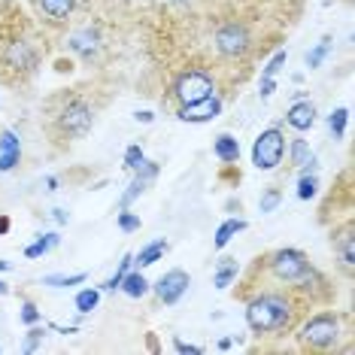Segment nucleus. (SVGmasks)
<instances>
[{
	"instance_id": "423d86ee",
	"label": "nucleus",
	"mask_w": 355,
	"mask_h": 355,
	"mask_svg": "<svg viewBox=\"0 0 355 355\" xmlns=\"http://www.w3.org/2000/svg\"><path fill=\"white\" fill-rule=\"evenodd\" d=\"M292 352L301 355H352L355 352V313L316 306L304 316L292 334Z\"/></svg>"
},
{
	"instance_id": "4c0bfd02",
	"label": "nucleus",
	"mask_w": 355,
	"mask_h": 355,
	"mask_svg": "<svg viewBox=\"0 0 355 355\" xmlns=\"http://www.w3.org/2000/svg\"><path fill=\"white\" fill-rule=\"evenodd\" d=\"M225 209H228L231 216H240V213H243V200H240V198H228V204H225Z\"/></svg>"
},
{
	"instance_id": "9b49d317",
	"label": "nucleus",
	"mask_w": 355,
	"mask_h": 355,
	"mask_svg": "<svg viewBox=\"0 0 355 355\" xmlns=\"http://www.w3.org/2000/svg\"><path fill=\"white\" fill-rule=\"evenodd\" d=\"M189 286H191V277H189V270H182V268H173V270H167V273H161V277L152 282V288L149 292H155L158 297V304H164V306H173V304H180L185 292H189Z\"/></svg>"
},
{
	"instance_id": "2eb2a0df",
	"label": "nucleus",
	"mask_w": 355,
	"mask_h": 355,
	"mask_svg": "<svg viewBox=\"0 0 355 355\" xmlns=\"http://www.w3.org/2000/svg\"><path fill=\"white\" fill-rule=\"evenodd\" d=\"M225 103H228V101L219 98V94H213V98H207V101H200V103H191V107L180 110L173 119H180V122H189V125H204V122H213V119L222 116Z\"/></svg>"
},
{
	"instance_id": "c9c22d12",
	"label": "nucleus",
	"mask_w": 355,
	"mask_h": 355,
	"mask_svg": "<svg viewBox=\"0 0 355 355\" xmlns=\"http://www.w3.org/2000/svg\"><path fill=\"white\" fill-rule=\"evenodd\" d=\"M273 92H277V76H270V79H258V94H261V101H268Z\"/></svg>"
},
{
	"instance_id": "f03ea898",
	"label": "nucleus",
	"mask_w": 355,
	"mask_h": 355,
	"mask_svg": "<svg viewBox=\"0 0 355 355\" xmlns=\"http://www.w3.org/2000/svg\"><path fill=\"white\" fill-rule=\"evenodd\" d=\"M119 94L116 73H88L61 88H52L40 101V128L52 155H67L98 128L101 116Z\"/></svg>"
},
{
	"instance_id": "37998d69",
	"label": "nucleus",
	"mask_w": 355,
	"mask_h": 355,
	"mask_svg": "<svg viewBox=\"0 0 355 355\" xmlns=\"http://www.w3.org/2000/svg\"><path fill=\"white\" fill-rule=\"evenodd\" d=\"M46 185H49V191H58V176H46Z\"/></svg>"
},
{
	"instance_id": "e433bc0d",
	"label": "nucleus",
	"mask_w": 355,
	"mask_h": 355,
	"mask_svg": "<svg viewBox=\"0 0 355 355\" xmlns=\"http://www.w3.org/2000/svg\"><path fill=\"white\" fill-rule=\"evenodd\" d=\"M173 349L182 352V355H204V349L200 346H191V343H182L180 337H173Z\"/></svg>"
},
{
	"instance_id": "aec40b11",
	"label": "nucleus",
	"mask_w": 355,
	"mask_h": 355,
	"mask_svg": "<svg viewBox=\"0 0 355 355\" xmlns=\"http://www.w3.org/2000/svg\"><path fill=\"white\" fill-rule=\"evenodd\" d=\"M213 155L219 158V164H237L240 161V140L228 131H222L213 140Z\"/></svg>"
},
{
	"instance_id": "de8ad7c7",
	"label": "nucleus",
	"mask_w": 355,
	"mask_h": 355,
	"mask_svg": "<svg viewBox=\"0 0 355 355\" xmlns=\"http://www.w3.org/2000/svg\"><path fill=\"white\" fill-rule=\"evenodd\" d=\"M3 6H6V0H0V15H3Z\"/></svg>"
},
{
	"instance_id": "58836bf2",
	"label": "nucleus",
	"mask_w": 355,
	"mask_h": 355,
	"mask_svg": "<svg viewBox=\"0 0 355 355\" xmlns=\"http://www.w3.org/2000/svg\"><path fill=\"white\" fill-rule=\"evenodd\" d=\"M137 122H143V125H152V122H155V112H152V110H143V112H137Z\"/></svg>"
},
{
	"instance_id": "c85d7f7f",
	"label": "nucleus",
	"mask_w": 355,
	"mask_h": 355,
	"mask_svg": "<svg viewBox=\"0 0 355 355\" xmlns=\"http://www.w3.org/2000/svg\"><path fill=\"white\" fill-rule=\"evenodd\" d=\"M328 55H331V34L322 37L319 43H316V49L306 52V58H304V61H306V67H310V70H316V67H322V61H325Z\"/></svg>"
},
{
	"instance_id": "20e7f679",
	"label": "nucleus",
	"mask_w": 355,
	"mask_h": 355,
	"mask_svg": "<svg viewBox=\"0 0 355 355\" xmlns=\"http://www.w3.org/2000/svg\"><path fill=\"white\" fill-rule=\"evenodd\" d=\"M134 21L137 15L125 21L110 19L98 10H88L83 19L73 21L55 40V52L67 55L76 64V70L85 67L88 73H116L128 46L134 43Z\"/></svg>"
},
{
	"instance_id": "ddd939ff",
	"label": "nucleus",
	"mask_w": 355,
	"mask_h": 355,
	"mask_svg": "<svg viewBox=\"0 0 355 355\" xmlns=\"http://www.w3.org/2000/svg\"><path fill=\"white\" fill-rule=\"evenodd\" d=\"M316 119H319L316 103L310 98H304V94H297V98L286 107V112H282V128L292 134H306L316 128Z\"/></svg>"
},
{
	"instance_id": "2f4dec72",
	"label": "nucleus",
	"mask_w": 355,
	"mask_h": 355,
	"mask_svg": "<svg viewBox=\"0 0 355 355\" xmlns=\"http://www.w3.org/2000/svg\"><path fill=\"white\" fill-rule=\"evenodd\" d=\"M116 225H119V231H122V234H134V231L143 228L140 216L131 213V207H128V209H116Z\"/></svg>"
},
{
	"instance_id": "7c9ffc66",
	"label": "nucleus",
	"mask_w": 355,
	"mask_h": 355,
	"mask_svg": "<svg viewBox=\"0 0 355 355\" xmlns=\"http://www.w3.org/2000/svg\"><path fill=\"white\" fill-rule=\"evenodd\" d=\"M131 268H134V255H131V252H125V255H122V264H119V270L112 273V277L103 282L101 288H103V292H119V282L125 279V273L131 270Z\"/></svg>"
},
{
	"instance_id": "9d476101",
	"label": "nucleus",
	"mask_w": 355,
	"mask_h": 355,
	"mask_svg": "<svg viewBox=\"0 0 355 355\" xmlns=\"http://www.w3.org/2000/svg\"><path fill=\"white\" fill-rule=\"evenodd\" d=\"M286 128H282V122L264 128L261 134L255 137L252 143V167L255 171H277V167L282 164V158H286Z\"/></svg>"
},
{
	"instance_id": "393cba45",
	"label": "nucleus",
	"mask_w": 355,
	"mask_h": 355,
	"mask_svg": "<svg viewBox=\"0 0 355 355\" xmlns=\"http://www.w3.org/2000/svg\"><path fill=\"white\" fill-rule=\"evenodd\" d=\"M297 200H313L319 195V173L316 171H304V173H297Z\"/></svg>"
},
{
	"instance_id": "49530a36",
	"label": "nucleus",
	"mask_w": 355,
	"mask_h": 355,
	"mask_svg": "<svg viewBox=\"0 0 355 355\" xmlns=\"http://www.w3.org/2000/svg\"><path fill=\"white\" fill-rule=\"evenodd\" d=\"M337 3H346V6H352V3H355V0H337Z\"/></svg>"
},
{
	"instance_id": "7ed1b4c3",
	"label": "nucleus",
	"mask_w": 355,
	"mask_h": 355,
	"mask_svg": "<svg viewBox=\"0 0 355 355\" xmlns=\"http://www.w3.org/2000/svg\"><path fill=\"white\" fill-rule=\"evenodd\" d=\"M270 286L306 292L313 301H316V306L337 304L334 277L322 270L319 264L297 246H277V249L258 252L252 261L246 264V270L240 268L237 279H234V288H231V297L237 304H243L252 292H258V288H270Z\"/></svg>"
},
{
	"instance_id": "4be33fe9",
	"label": "nucleus",
	"mask_w": 355,
	"mask_h": 355,
	"mask_svg": "<svg viewBox=\"0 0 355 355\" xmlns=\"http://www.w3.org/2000/svg\"><path fill=\"white\" fill-rule=\"evenodd\" d=\"M149 288H152V282L143 277V270H137V268H134V270H128V273H125V279L119 282V292L128 295L131 301H140V297H146V295H149Z\"/></svg>"
},
{
	"instance_id": "f3484780",
	"label": "nucleus",
	"mask_w": 355,
	"mask_h": 355,
	"mask_svg": "<svg viewBox=\"0 0 355 355\" xmlns=\"http://www.w3.org/2000/svg\"><path fill=\"white\" fill-rule=\"evenodd\" d=\"M146 3V0H94V10L110 15V19H125L131 21L137 12H140V6Z\"/></svg>"
},
{
	"instance_id": "a18cd8bd",
	"label": "nucleus",
	"mask_w": 355,
	"mask_h": 355,
	"mask_svg": "<svg viewBox=\"0 0 355 355\" xmlns=\"http://www.w3.org/2000/svg\"><path fill=\"white\" fill-rule=\"evenodd\" d=\"M12 268V264L10 261H3V258H0V273H3V270H10Z\"/></svg>"
},
{
	"instance_id": "473e14b6",
	"label": "nucleus",
	"mask_w": 355,
	"mask_h": 355,
	"mask_svg": "<svg viewBox=\"0 0 355 355\" xmlns=\"http://www.w3.org/2000/svg\"><path fill=\"white\" fill-rule=\"evenodd\" d=\"M19 319H21V325H37V322H43V313L37 310V304L31 301V297H21Z\"/></svg>"
},
{
	"instance_id": "cd10ccee",
	"label": "nucleus",
	"mask_w": 355,
	"mask_h": 355,
	"mask_svg": "<svg viewBox=\"0 0 355 355\" xmlns=\"http://www.w3.org/2000/svg\"><path fill=\"white\" fill-rule=\"evenodd\" d=\"M346 125H349V110H346V107H337V110L328 116V131H331V137H334V140H343Z\"/></svg>"
},
{
	"instance_id": "f8f14e48",
	"label": "nucleus",
	"mask_w": 355,
	"mask_h": 355,
	"mask_svg": "<svg viewBox=\"0 0 355 355\" xmlns=\"http://www.w3.org/2000/svg\"><path fill=\"white\" fill-rule=\"evenodd\" d=\"M286 171L282 176H295V173H304V171H319V161H316V152L310 149V143L304 140V134H292L286 140Z\"/></svg>"
},
{
	"instance_id": "72a5a7b5",
	"label": "nucleus",
	"mask_w": 355,
	"mask_h": 355,
	"mask_svg": "<svg viewBox=\"0 0 355 355\" xmlns=\"http://www.w3.org/2000/svg\"><path fill=\"white\" fill-rule=\"evenodd\" d=\"M143 161H146V152H143V146H140V143H131V146L125 149V158H122L125 171H137Z\"/></svg>"
},
{
	"instance_id": "0eeeda50",
	"label": "nucleus",
	"mask_w": 355,
	"mask_h": 355,
	"mask_svg": "<svg viewBox=\"0 0 355 355\" xmlns=\"http://www.w3.org/2000/svg\"><path fill=\"white\" fill-rule=\"evenodd\" d=\"M31 19L46 31V37L58 40L73 21H79L88 10H94V0H25Z\"/></svg>"
},
{
	"instance_id": "39448f33",
	"label": "nucleus",
	"mask_w": 355,
	"mask_h": 355,
	"mask_svg": "<svg viewBox=\"0 0 355 355\" xmlns=\"http://www.w3.org/2000/svg\"><path fill=\"white\" fill-rule=\"evenodd\" d=\"M310 310H316V301L297 288L270 286L252 292L243 301L246 328L255 337L249 352H292L288 340Z\"/></svg>"
},
{
	"instance_id": "b1692460",
	"label": "nucleus",
	"mask_w": 355,
	"mask_h": 355,
	"mask_svg": "<svg viewBox=\"0 0 355 355\" xmlns=\"http://www.w3.org/2000/svg\"><path fill=\"white\" fill-rule=\"evenodd\" d=\"M282 185H286V176H279V180H273L268 189L261 191V200H258V209H261L264 216L273 213L279 204H282Z\"/></svg>"
},
{
	"instance_id": "f257e3e1",
	"label": "nucleus",
	"mask_w": 355,
	"mask_h": 355,
	"mask_svg": "<svg viewBox=\"0 0 355 355\" xmlns=\"http://www.w3.org/2000/svg\"><path fill=\"white\" fill-rule=\"evenodd\" d=\"M306 0H146L134 21L137 92L164 116L231 101L297 28Z\"/></svg>"
},
{
	"instance_id": "ea45409f",
	"label": "nucleus",
	"mask_w": 355,
	"mask_h": 355,
	"mask_svg": "<svg viewBox=\"0 0 355 355\" xmlns=\"http://www.w3.org/2000/svg\"><path fill=\"white\" fill-rule=\"evenodd\" d=\"M10 228H12V219L0 213V237H3V234H10Z\"/></svg>"
},
{
	"instance_id": "6e6552de",
	"label": "nucleus",
	"mask_w": 355,
	"mask_h": 355,
	"mask_svg": "<svg viewBox=\"0 0 355 355\" xmlns=\"http://www.w3.org/2000/svg\"><path fill=\"white\" fill-rule=\"evenodd\" d=\"M352 213H355L352 167H343V171L334 176V182H331L328 195L322 198L319 213H316V222L322 225V228H328V225H334L337 219H343V216H352Z\"/></svg>"
},
{
	"instance_id": "c756f323",
	"label": "nucleus",
	"mask_w": 355,
	"mask_h": 355,
	"mask_svg": "<svg viewBox=\"0 0 355 355\" xmlns=\"http://www.w3.org/2000/svg\"><path fill=\"white\" fill-rule=\"evenodd\" d=\"M216 182L228 185V189H237L240 182H243V171H240V161L237 164H222L219 173H216Z\"/></svg>"
},
{
	"instance_id": "1a4fd4ad",
	"label": "nucleus",
	"mask_w": 355,
	"mask_h": 355,
	"mask_svg": "<svg viewBox=\"0 0 355 355\" xmlns=\"http://www.w3.org/2000/svg\"><path fill=\"white\" fill-rule=\"evenodd\" d=\"M328 246L334 252V270L346 282L355 279V213L328 225Z\"/></svg>"
},
{
	"instance_id": "dca6fc26",
	"label": "nucleus",
	"mask_w": 355,
	"mask_h": 355,
	"mask_svg": "<svg viewBox=\"0 0 355 355\" xmlns=\"http://www.w3.org/2000/svg\"><path fill=\"white\" fill-rule=\"evenodd\" d=\"M21 164V140L12 128H0V173H12Z\"/></svg>"
},
{
	"instance_id": "5701e85b",
	"label": "nucleus",
	"mask_w": 355,
	"mask_h": 355,
	"mask_svg": "<svg viewBox=\"0 0 355 355\" xmlns=\"http://www.w3.org/2000/svg\"><path fill=\"white\" fill-rule=\"evenodd\" d=\"M58 243H61L58 231H46V234H40L31 246H25V258H43V255H49L52 249H58Z\"/></svg>"
},
{
	"instance_id": "a878e982",
	"label": "nucleus",
	"mask_w": 355,
	"mask_h": 355,
	"mask_svg": "<svg viewBox=\"0 0 355 355\" xmlns=\"http://www.w3.org/2000/svg\"><path fill=\"white\" fill-rule=\"evenodd\" d=\"M98 304H101V288H92V286L76 292V297H73L76 313H92V310H98Z\"/></svg>"
},
{
	"instance_id": "6ab92c4d",
	"label": "nucleus",
	"mask_w": 355,
	"mask_h": 355,
	"mask_svg": "<svg viewBox=\"0 0 355 355\" xmlns=\"http://www.w3.org/2000/svg\"><path fill=\"white\" fill-rule=\"evenodd\" d=\"M249 228V222L243 219V216H228V219H225L219 228H216V237H213V249L216 252H222L225 246L231 243L234 237H237V234H243Z\"/></svg>"
},
{
	"instance_id": "4468645a",
	"label": "nucleus",
	"mask_w": 355,
	"mask_h": 355,
	"mask_svg": "<svg viewBox=\"0 0 355 355\" xmlns=\"http://www.w3.org/2000/svg\"><path fill=\"white\" fill-rule=\"evenodd\" d=\"M134 173V180H131V185H128V191L122 198H119V209H128L134 204L137 198H143L146 191L152 189V182L158 180V173H161V164L158 161H143L137 171H131Z\"/></svg>"
},
{
	"instance_id": "a19ab883",
	"label": "nucleus",
	"mask_w": 355,
	"mask_h": 355,
	"mask_svg": "<svg viewBox=\"0 0 355 355\" xmlns=\"http://www.w3.org/2000/svg\"><path fill=\"white\" fill-rule=\"evenodd\" d=\"M146 349L149 352H161V343L155 340V334H146Z\"/></svg>"
},
{
	"instance_id": "412c9836",
	"label": "nucleus",
	"mask_w": 355,
	"mask_h": 355,
	"mask_svg": "<svg viewBox=\"0 0 355 355\" xmlns=\"http://www.w3.org/2000/svg\"><path fill=\"white\" fill-rule=\"evenodd\" d=\"M167 249H171V243H167L164 237L152 240V243H146V246L140 249V252L134 255V268H137V270H146V268H152V264L161 261V258L167 255Z\"/></svg>"
},
{
	"instance_id": "c03bdc74",
	"label": "nucleus",
	"mask_w": 355,
	"mask_h": 355,
	"mask_svg": "<svg viewBox=\"0 0 355 355\" xmlns=\"http://www.w3.org/2000/svg\"><path fill=\"white\" fill-rule=\"evenodd\" d=\"M6 295H10V282L0 279V297H6Z\"/></svg>"
},
{
	"instance_id": "a211bd4d",
	"label": "nucleus",
	"mask_w": 355,
	"mask_h": 355,
	"mask_svg": "<svg viewBox=\"0 0 355 355\" xmlns=\"http://www.w3.org/2000/svg\"><path fill=\"white\" fill-rule=\"evenodd\" d=\"M237 273H240V261H237V258H234V255H219V258H216V268H213V286L225 292V288L234 286Z\"/></svg>"
},
{
	"instance_id": "79ce46f5",
	"label": "nucleus",
	"mask_w": 355,
	"mask_h": 355,
	"mask_svg": "<svg viewBox=\"0 0 355 355\" xmlns=\"http://www.w3.org/2000/svg\"><path fill=\"white\" fill-rule=\"evenodd\" d=\"M52 213H55V222H58V225H67V219H70V216L64 213V209H52Z\"/></svg>"
},
{
	"instance_id": "bb28decb",
	"label": "nucleus",
	"mask_w": 355,
	"mask_h": 355,
	"mask_svg": "<svg viewBox=\"0 0 355 355\" xmlns=\"http://www.w3.org/2000/svg\"><path fill=\"white\" fill-rule=\"evenodd\" d=\"M88 279V273H70V277H64V273H49V277H43V286L49 288H70V286H83Z\"/></svg>"
},
{
	"instance_id": "f704fd0d",
	"label": "nucleus",
	"mask_w": 355,
	"mask_h": 355,
	"mask_svg": "<svg viewBox=\"0 0 355 355\" xmlns=\"http://www.w3.org/2000/svg\"><path fill=\"white\" fill-rule=\"evenodd\" d=\"M43 337H46V325H28V337H25V352H37L40 349V343H43Z\"/></svg>"
}]
</instances>
